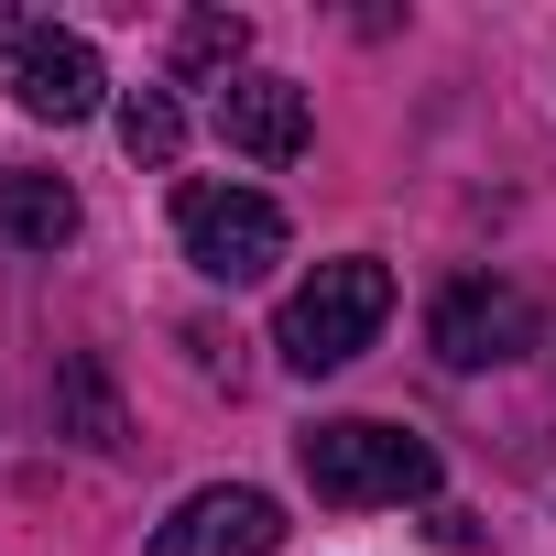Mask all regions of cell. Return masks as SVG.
<instances>
[{
  "label": "cell",
  "mask_w": 556,
  "mask_h": 556,
  "mask_svg": "<svg viewBox=\"0 0 556 556\" xmlns=\"http://www.w3.org/2000/svg\"><path fill=\"white\" fill-rule=\"evenodd\" d=\"M382 317H393V273L382 262H317L306 285L285 295V317H273V350H285V371H350L371 339H382Z\"/></svg>",
  "instance_id": "obj_1"
},
{
  "label": "cell",
  "mask_w": 556,
  "mask_h": 556,
  "mask_svg": "<svg viewBox=\"0 0 556 556\" xmlns=\"http://www.w3.org/2000/svg\"><path fill=\"white\" fill-rule=\"evenodd\" d=\"M295 458H306V491H317V502H339V513L426 502V491H437V447H426V437H404V426H382V415H328V426H306V437H295Z\"/></svg>",
  "instance_id": "obj_2"
},
{
  "label": "cell",
  "mask_w": 556,
  "mask_h": 556,
  "mask_svg": "<svg viewBox=\"0 0 556 556\" xmlns=\"http://www.w3.org/2000/svg\"><path fill=\"white\" fill-rule=\"evenodd\" d=\"M175 240L207 285H262L273 262H285V207L262 186H186L175 197Z\"/></svg>",
  "instance_id": "obj_3"
},
{
  "label": "cell",
  "mask_w": 556,
  "mask_h": 556,
  "mask_svg": "<svg viewBox=\"0 0 556 556\" xmlns=\"http://www.w3.org/2000/svg\"><path fill=\"white\" fill-rule=\"evenodd\" d=\"M0 88H12L34 121H88L110 77H99V45L88 34H55V23L0 12Z\"/></svg>",
  "instance_id": "obj_4"
},
{
  "label": "cell",
  "mask_w": 556,
  "mask_h": 556,
  "mask_svg": "<svg viewBox=\"0 0 556 556\" xmlns=\"http://www.w3.org/2000/svg\"><path fill=\"white\" fill-rule=\"evenodd\" d=\"M534 295L523 285H491V273H469V285H447L437 295V317H426V339H437V361L447 371H502V361H523L534 350Z\"/></svg>",
  "instance_id": "obj_5"
},
{
  "label": "cell",
  "mask_w": 556,
  "mask_h": 556,
  "mask_svg": "<svg viewBox=\"0 0 556 556\" xmlns=\"http://www.w3.org/2000/svg\"><path fill=\"white\" fill-rule=\"evenodd\" d=\"M273 545H285V502L218 480V491H186L175 523H153L142 556H273Z\"/></svg>",
  "instance_id": "obj_6"
},
{
  "label": "cell",
  "mask_w": 556,
  "mask_h": 556,
  "mask_svg": "<svg viewBox=\"0 0 556 556\" xmlns=\"http://www.w3.org/2000/svg\"><path fill=\"white\" fill-rule=\"evenodd\" d=\"M218 142L251 153V164H295L317 142V110H306L295 77H229L218 88Z\"/></svg>",
  "instance_id": "obj_7"
},
{
  "label": "cell",
  "mask_w": 556,
  "mask_h": 556,
  "mask_svg": "<svg viewBox=\"0 0 556 556\" xmlns=\"http://www.w3.org/2000/svg\"><path fill=\"white\" fill-rule=\"evenodd\" d=\"M0 240H23V251H66V240H77V186L12 164V175H0Z\"/></svg>",
  "instance_id": "obj_8"
},
{
  "label": "cell",
  "mask_w": 556,
  "mask_h": 556,
  "mask_svg": "<svg viewBox=\"0 0 556 556\" xmlns=\"http://www.w3.org/2000/svg\"><path fill=\"white\" fill-rule=\"evenodd\" d=\"M240 55H251V23H240V12H186V23H175V77H186V88H197V77L229 88Z\"/></svg>",
  "instance_id": "obj_9"
},
{
  "label": "cell",
  "mask_w": 556,
  "mask_h": 556,
  "mask_svg": "<svg viewBox=\"0 0 556 556\" xmlns=\"http://www.w3.org/2000/svg\"><path fill=\"white\" fill-rule=\"evenodd\" d=\"M121 142H131V164L164 175V164L186 153V110H175L164 88H131V99H121Z\"/></svg>",
  "instance_id": "obj_10"
},
{
  "label": "cell",
  "mask_w": 556,
  "mask_h": 556,
  "mask_svg": "<svg viewBox=\"0 0 556 556\" xmlns=\"http://www.w3.org/2000/svg\"><path fill=\"white\" fill-rule=\"evenodd\" d=\"M55 404H66V426H77L88 447H121V404H110V371H99V361H66V371H55Z\"/></svg>",
  "instance_id": "obj_11"
}]
</instances>
